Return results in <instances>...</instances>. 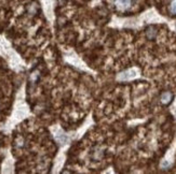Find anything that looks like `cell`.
Listing matches in <instances>:
<instances>
[{"mask_svg": "<svg viewBox=\"0 0 176 174\" xmlns=\"http://www.w3.org/2000/svg\"><path fill=\"white\" fill-rule=\"evenodd\" d=\"M175 26H176V25H175Z\"/></svg>", "mask_w": 176, "mask_h": 174, "instance_id": "8992f818", "label": "cell"}, {"mask_svg": "<svg viewBox=\"0 0 176 174\" xmlns=\"http://www.w3.org/2000/svg\"><path fill=\"white\" fill-rule=\"evenodd\" d=\"M155 35H156V31L150 27L148 29V31H147V35H148V38H150L151 39L152 37H155Z\"/></svg>", "mask_w": 176, "mask_h": 174, "instance_id": "5b68a950", "label": "cell"}, {"mask_svg": "<svg viewBox=\"0 0 176 174\" xmlns=\"http://www.w3.org/2000/svg\"><path fill=\"white\" fill-rule=\"evenodd\" d=\"M132 4V0H116L115 1V6L118 10L120 11H125Z\"/></svg>", "mask_w": 176, "mask_h": 174, "instance_id": "7a4b0ae2", "label": "cell"}, {"mask_svg": "<svg viewBox=\"0 0 176 174\" xmlns=\"http://www.w3.org/2000/svg\"><path fill=\"white\" fill-rule=\"evenodd\" d=\"M172 98H173L172 93H171L170 91H165V93H163L161 96V102L163 104H169L172 101Z\"/></svg>", "mask_w": 176, "mask_h": 174, "instance_id": "3957f363", "label": "cell"}, {"mask_svg": "<svg viewBox=\"0 0 176 174\" xmlns=\"http://www.w3.org/2000/svg\"><path fill=\"white\" fill-rule=\"evenodd\" d=\"M170 12L172 13L173 15H176V0H173L171 2V6H170Z\"/></svg>", "mask_w": 176, "mask_h": 174, "instance_id": "277c9868", "label": "cell"}, {"mask_svg": "<svg viewBox=\"0 0 176 174\" xmlns=\"http://www.w3.org/2000/svg\"><path fill=\"white\" fill-rule=\"evenodd\" d=\"M136 77V71L134 69H131V70H126L121 72L118 75V80L119 81H128V80L134 79Z\"/></svg>", "mask_w": 176, "mask_h": 174, "instance_id": "6da1fadb", "label": "cell"}]
</instances>
